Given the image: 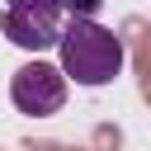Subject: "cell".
<instances>
[{"instance_id": "obj_1", "label": "cell", "mask_w": 151, "mask_h": 151, "mask_svg": "<svg viewBox=\"0 0 151 151\" xmlns=\"http://www.w3.org/2000/svg\"><path fill=\"white\" fill-rule=\"evenodd\" d=\"M123 61H127V47L113 28H104L99 19H71L61 28V42H57V66L66 80L85 85V90H99V85H113L123 76Z\"/></svg>"}, {"instance_id": "obj_2", "label": "cell", "mask_w": 151, "mask_h": 151, "mask_svg": "<svg viewBox=\"0 0 151 151\" xmlns=\"http://www.w3.org/2000/svg\"><path fill=\"white\" fill-rule=\"evenodd\" d=\"M66 28L61 0H5V38L24 52H52Z\"/></svg>"}, {"instance_id": "obj_3", "label": "cell", "mask_w": 151, "mask_h": 151, "mask_svg": "<svg viewBox=\"0 0 151 151\" xmlns=\"http://www.w3.org/2000/svg\"><path fill=\"white\" fill-rule=\"evenodd\" d=\"M9 99H14V109L28 113V118H52V113H61V104H66V76H61V66H52V61H42V57L24 61V66L14 71V80H9Z\"/></svg>"}, {"instance_id": "obj_4", "label": "cell", "mask_w": 151, "mask_h": 151, "mask_svg": "<svg viewBox=\"0 0 151 151\" xmlns=\"http://www.w3.org/2000/svg\"><path fill=\"white\" fill-rule=\"evenodd\" d=\"M61 5H66L71 19H94V9H99L104 0H61Z\"/></svg>"}]
</instances>
